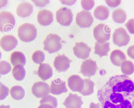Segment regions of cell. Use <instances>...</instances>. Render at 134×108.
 <instances>
[{"label": "cell", "mask_w": 134, "mask_h": 108, "mask_svg": "<svg viewBox=\"0 0 134 108\" xmlns=\"http://www.w3.org/2000/svg\"><path fill=\"white\" fill-rule=\"evenodd\" d=\"M97 95L102 108H133L134 82L125 75H114L98 90Z\"/></svg>", "instance_id": "obj_1"}, {"label": "cell", "mask_w": 134, "mask_h": 108, "mask_svg": "<svg viewBox=\"0 0 134 108\" xmlns=\"http://www.w3.org/2000/svg\"><path fill=\"white\" fill-rule=\"evenodd\" d=\"M37 30L35 26L26 23L20 25L18 29V36L21 41L29 42L32 41L36 38Z\"/></svg>", "instance_id": "obj_2"}, {"label": "cell", "mask_w": 134, "mask_h": 108, "mask_svg": "<svg viewBox=\"0 0 134 108\" xmlns=\"http://www.w3.org/2000/svg\"><path fill=\"white\" fill-rule=\"evenodd\" d=\"M61 39L57 34L52 33L49 34L43 42V49L50 54L58 52L62 47Z\"/></svg>", "instance_id": "obj_3"}, {"label": "cell", "mask_w": 134, "mask_h": 108, "mask_svg": "<svg viewBox=\"0 0 134 108\" xmlns=\"http://www.w3.org/2000/svg\"><path fill=\"white\" fill-rule=\"evenodd\" d=\"M15 23V18L10 12L3 11L0 13V30L2 32H8L14 28Z\"/></svg>", "instance_id": "obj_4"}, {"label": "cell", "mask_w": 134, "mask_h": 108, "mask_svg": "<svg viewBox=\"0 0 134 108\" xmlns=\"http://www.w3.org/2000/svg\"><path fill=\"white\" fill-rule=\"evenodd\" d=\"M111 31V28L108 25L104 24H100L94 29V38L98 43L105 42L110 39Z\"/></svg>", "instance_id": "obj_5"}, {"label": "cell", "mask_w": 134, "mask_h": 108, "mask_svg": "<svg viewBox=\"0 0 134 108\" xmlns=\"http://www.w3.org/2000/svg\"><path fill=\"white\" fill-rule=\"evenodd\" d=\"M73 17L71 10L66 7H62L56 12L57 22L64 26H69L72 21Z\"/></svg>", "instance_id": "obj_6"}, {"label": "cell", "mask_w": 134, "mask_h": 108, "mask_svg": "<svg viewBox=\"0 0 134 108\" xmlns=\"http://www.w3.org/2000/svg\"><path fill=\"white\" fill-rule=\"evenodd\" d=\"M130 40V36L126 30L120 27L116 29L113 34V43L119 47L127 45Z\"/></svg>", "instance_id": "obj_7"}, {"label": "cell", "mask_w": 134, "mask_h": 108, "mask_svg": "<svg viewBox=\"0 0 134 108\" xmlns=\"http://www.w3.org/2000/svg\"><path fill=\"white\" fill-rule=\"evenodd\" d=\"M93 17L91 13L89 11L83 10L77 14L76 23L81 28L90 27L93 22Z\"/></svg>", "instance_id": "obj_8"}, {"label": "cell", "mask_w": 134, "mask_h": 108, "mask_svg": "<svg viewBox=\"0 0 134 108\" xmlns=\"http://www.w3.org/2000/svg\"><path fill=\"white\" fill-rule=\"evenodd\" d=\"M98 68L96 61L88 59L83 62L80 73L85 77H90L95 75Z\"/></svg>", "instance_id": "obj_9"}, {"label": "cell", "mask_w": 134, "mask_h": 108, "mask_svg": "<svg viewBox=\"0 0 134 108\" xmlns=\"http://www.w3.org/2000/svg\"><path fill=\"white\" fill-rule=\"evenodd\" d=\"M50 89L48 84L41 81L35 83L32 88L33 94L38 98H43L48 95L50 92Z\"/></svg>", "instance_id": "obj_10"}, {"label": "cell", "mask_w": 134, "mask_h": 108, "mask_svg": "<svg viewBox=\"0 0 134 108\" xmlns=\"http://www.w3.org/2000/svg\"><path fill=\"white\" fill-rule=\"evenodd\" d=\"M72 60L70 59L64 54L56 57L54 61V66L58 72H65L69 68Z\"/></svg>", "instance_id": "obj_11"}, {"label": "cell", "mask_w": 134, "mask_h": 108, "mask_svg": "<svg viewBox=\"0 0 134 108\" xmlns=\"http://www.w3.org/2000/svg\"><path fill=\"white\" fill-rule=\"evenodd\" d=\"M75 55L78 58L85 60L88 58L91 51V48L83 42H76L73 47Z\"/></svg>", "instance_id": "obj_12"}, {"label": "cell", "mask_w": 134, "mask_h": 108, "mask_svg": "<svg viewBox=\"0 0 134 108\" xmlns=\"http://www.w3.org/2000/svg\"><path fill=\"white\" fill-rule=\"evenodd\" d=\"M68 84L69 88L72 91L80 93L83 88L84 81L79 75H73L68 78Z\"/></svg>", "instance_id": "obj_13"}, {"label": "cell", "mask_w": 134, "mask_h": 108, "mask_svg": "<svg viewBox=\"0 0 134 108\" xmlns=\"http://www.w3.org/2000/svg\"><path fill=\"white\" fill-rule=\"evenodd\" d=\"M0 45L5 51H9L14 48L18 44V41L14 36L5 35L2 36L0 40Z\"/></svg>", "instance_id": "obj_14"}, {"label": "cell", "mask_w": 134, "mask_h": 108, "mask_svg": "<svg viewBox=\"0 0 134 108\" xmlns=\"http://www.w3.org/2000/svg\"><path fill=\"white\" fill-rule=\"evenodd\" d=\"M68 89L66 82L59 78L52 80L50 87V93L54 95H59L67 92Z\"/></svg>", "instance_id": "obj_15"}, {"label": "cell", "mask_w": 134, "mask_h": 108, "mask_svg": "<svg viewBox=\"0 0 134 108\" xmlns=\"http://www.w3.org/2000/svg\"><path fill=\"white\" fill-rule=\"evenodd\" d=\"M83 103L81 96L70 93L63 104L66 108H81Z\"/></svg>", "instance_id": "obj_16"}, {"label": "cell", "mask_w": 134, "mask_h": 108, "mask_svg": "<svg viewBox=\"0 0 134 108\" xmlns=\"http://www.w3.org/2000/svg\"><path fill=\"white\" fill-rule=\"evenodd\" d=\"M37 20L40 24L43 26H48L53 21V14L51 11L47 9L41 10L38 14Z\"/></svg>", "instance_id": "obj_17"}, {"label": "cell", "mask_w": 134, "mask_h": 108, "mask_svg": "<svg viewBox=\"0 0 134 108\" xmlns=\"http://www.w3.org/2000/svg\"><path fill=\"white\" fill-rule=\"evenodd\" d=\"M110 58L112 63L115 66H121L126 61V57L121 51L116 49L111 52Z\"/></svg>", "instance_id": "obj_18"}, {"label": "cell", "mask_w": 134, "mask_h": 108, "mask_svg": "<svg viewBox=\"0 0 134 108\" xmlns=\"http://www.w3.org/2000/svg\"><path fill=\"white\" fill-rule=\"evenodd\" d=\"M33 10V6L27 2H23L18 5L16 9V13L19 16L25 18L29 16Z\"/></svg>", "instance_id": "obj_19"}, {"label": "cell", "mask_w": 134, "mask_h": 108, "mask_svg": "<svg viewBox=\"0 0 134 108\" xmlns=\"http://www.w3.org/2000/svg\"><path fill=\"white\" fill-rule=\"evenodd\" d=\"M37 73L38 76L43 81H46L50 78L53 74L52 67L49 64L45 63L40 64Z\"/></svg>", "instance_id": "obj_20"}, {"label": "cell", "mask_w": 134, "mask_h": 108, "mask_svg": "<svg viewBox=\"0 0 134 108\" xmlns=\"http://www.w3.org/2000/svg\"><path fill=\"white\" fill-rule=\"evenodd\" d=\"M110 43L106 42L100 43L96 42L94 47V53L98 55L100 57L103 56H107L108 52L110 50Z\"/></svg>", "instance_id": "obj_21"}, {"label": "cell", "mask_w": 134, "mask_h": 108, "mask_svg": "<svg viewBox=\"0 0 134 108\" xmlns=\"http://www.w3.org/2000/svg\"><path fill=\"white\" fill-rule=\"evenodd\" d=\"M109 12L108 8L104 5L98 6L94 12V15L97 19L100 20L107 19L109 15Z\"/></svg>", "instance_id": "obj_22"}, {"label": "cell", "mask_w": 134, "mask_h": 108, "mask_svg": "<svg viewBox=\"0 0 134 108\" xmlns=\"http://www.w3.org/2000/svg\"><path fill=\"white\" fill-rule=\"evenodd\" d=\"M10 61L14 66L18 64L24 66L26 63V59L24 55L21 52L15 51L13 52L10 56Z\"/></svg>", "instance_id": "obj_23"}, {"label": "cell", "mask_w": 134, "mask_h": 108, "mask_svg": "<svg viewBox=\"0 0 134 108\" xmlns=\"http://www.w3.org/2000/svg\"><path fill=\"white\" fill-rule=\"evenodd\" d=\"M84 84L83 88L80 93L83 96H88L92 94L94 92L95 84L90 78L84 79Z\"/></svg>", "instance_id": "obj_24"}, {"label": "cell", "mask_w": 134, "mask_h": 108, "mask_svg": "<svg viewBox=\"0 0 134 108\" xmlns=\"http://www.w3.org/2000/svg\"><path fill=\"white\" fill-rule=\"evenodd\" d=\"M10 92L12 98L17 100L23 99L25 96V93L24 89L19 85H16L12 87Z\"/></svg>", "instance_id": "obj_25"}, {"label": "cell", "mask_w": 134, "mask_h": 108, "mask_svg": "<svg viewBox=\"0 0 134 108\" xmlns=\"http://www.w3.org/2000/svg\"><path fill=\"white\" fill-rule=\"evenodd\" d=\"M12 73L16 80L21 81L24 79L25 76L26 71L23 66L18 64L14 67Z\"/></svg>", "instance_id": "obj_26"}, {"label": "cell", "mask_w": 134, "mask_h": 108, "mask_svg": "<svg viewBox=\"0 0 134 108\" xmlns=\"http://www.w3.org/2000/svg\"><path fill=\"white\" fill-rule=\"evenodd\" d=\"M112 17L114 21L116 23H122L125 21L127 15L126 12L121 9H118L114 11Z\"/></svg>", "instance_id": "obj_27"}, {"label": "cell", "mask_w": 134, "mask_h": 108, "mask_svg": "<svg viewBox=\"0 0 134 108\" xmlns=\"http://www.w3.org/2000/svg\"><path fill=\"white\" fill-rule=\"evenodd\" d=\"M122 73L126 75H130L134 72V65L131 61H126L121 66Z\"/></svg>", "instance_id": "obj_28"}, {"label": "cell", "mask_w": 134, "mask_h": 108, "mask_svg": "<svg viewBox=\"0 0 134 108\" xmlns=\"http://www.w3.org/2000/svg\"><path fill=\"white\" fill-rule=\"evenodd\" d=\"M41 104H47L52 106L54 108H57L58 102L55 97L50 95H48L43 98L40 101Z\"/></svg>", "instance_id": "obj_29"}, {"label": "cell", "mask_w": 134, "mask_h": 108, "mask_svg": "<svg viewBox=\"0 0 134 108\" xmlns=\"http://www.w3.org/2000/svg\"><path fill=\"white\" fill-rule=\"evenodd\" d=\"M45 58L44 53L40 50L35 51L33 54L32 59L33 61L37 64H41L44 61Z\"/></svg>", "instance_id": "obj_30"}, {"label": "cell", "mask_w": 134, "mask_h": 108, "mask_svg": "<svg viewBox=\"0 0 134 108\" xmlns=\"http://www.w3.org/2000/svg\"><path fill=\"white\" fill-rule=\"evenodd\" d=\"M10 64L5 61H1L0 62V74L5 75L9 72L11 70Z\"/></svg>", "instance_id": "obj_31"}, {"label": "cell", "mask_w": 134, "mask_h": 108, "mask_svg": "<svg viewBox=\"0 0 134 108\" xmlns=\"http://www.w3.org/2000/svg\"><path fill=\"white\" fill-rule=\"evenodd\" d=\"M81 4L82 7L85 10H88L92 9L94 5V0H81Z\"/></svg>", "instance_id": "obj_32"}, {"label": "cell", "mask_w": 134, "mask_h": 108, "mask_svg": "<svg viewBox=\"0 0 134 108\" xmlns=\"http://www.w3.org/2000/svg\"><path fill=\"white\" fill-rule=\"evenodd\" d=\"M9 93V88L0 82V100L5 99Z\"/></svg>", "instance_id": "obj_33"}, {"label": "cell", "mask_w": 134, "mask_h": 108, "mask_svg": "<svg viewBox=\"0 0 134 108\" xmlns=\"http://www.w3.org/2000/svg\"><path fill=\"white\" fill-rule=\"evenodd\" d=\"M128 31L131 34H134V19L129 20L125 24Z\"/></svg>", "instance_id": "obj_34"}, {"label": "cell", "mask_w": 134, "mask_h": 108, "mask_svg": "<svg viewBox=\"0 0 134 108\" xmlns=\"http://www.w3.org/2000/svg\"><path fill=\"white\" fill-rule=\"evenodd\" d=\"M37 7H43L45 6L47 4L49 3V0H32Z\"/></svg>", "instance_id": "obj_35"}, {"label": "cell", "mask_w": 134, "mask_h": 108, "mask_svg": "<svg viewBox=\"0 0 134 108\" xmlns=\"http://www.w3.org/2000/svg\"><path fill=\"white\" fill-rule=\"evenodd\" d=\"M107 4L111 7H115L119 6L121 2V0H105Z\"/></svg>", "instance_id": "obj_36"}, {"label": "cell", "mask_w": 134, "mask_h": 108, "mask_svg": "<svg viewBox=\"0 0 134 108\" xmlns=\"http://www.w3.org/2000/svg\"><path fill=\"white\" fill-rule=\"evenodd\" d=\"M127 53L130 57L134 59V45L131 46L129 47L127 50Z\"/></svg>", "instance_id": "obj_37"}, {"label": "cell", "mask_w": 134, "mask_h": 108, "mask_svg": "<svg viewBox=\"0 0 134 108\" xmlns=\"http://www.w3.org/2000/svg\"><path fill=\"white\" fill-rule=\"evenodd\" d=\"M61 2L63 4L68 5H71L74 4L76 0H60Z\"/></svg>", "instance_id": "obj_38"}, {"label": "cell", "mask_w": 134, "mask_h": 108, "mask_svg": "<svg viewBox=\"0 0 134 108\" xmlns=\"http://www.w3.org/2000/svg\"><path fill=\"white\" fill-rule=\"evenodd\" d=\"M101 105L99 103L95 104L93 102H91L90 104L89 108H101Z\"/></svg>", "instance_id": "obj_39"}, {"label": "cell", "mask_w": 134, "mask_h": 108, "mask_svg": "<svg viewBox=\"0 0 134 108\" xmlns=\"http://www.w3.org/2000/svg\"><path fill=\"white\" fill-rule=\"evenodd\" d=\"M38 108H54L51 105L47 104H42Z\"/></svg>", "instance_id": "obj_40"}, {"label": "cell", "mask_w": 134, "mask_h": 108, "mask_svg": "<svg viewBox=\"0 0 134 108\" xmlns=\"http://www.w3.org/2000/svg\"><path fill=\"white\" fill-rule=\"evenodd\" d=\"M0 108H10V106L9 105L6 106L2 105L0 106Z\"/></svg>", "instance_id": "obj_41"}]
</instances>
